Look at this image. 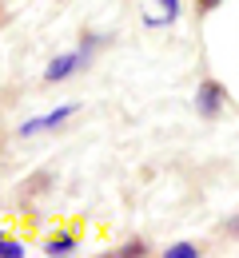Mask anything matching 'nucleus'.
Listing matches in <instances>:
<instances>
[{"instance_id":"obj_1","label":"nucleus","mask_w":239,"mask_h":258,"mask_svg":"<svg viewBox=\"0 0 239 258\" xmlns=\"http://www.w3.org/2000/svg\"><path fill=\"white\" fill-rule=\"evenodd\" d=\"M72 111H76V107H56V111H52V115H40V119H28V123H24V127H20V135H36V131H48V127H56V123H64V119H68Z\"/></svg>"},{"instance_id":"obj_2","label":"nucleus","mask_w":239,"mask_h":258,"mask_svg":"<svg viewBox=\"0 0 239 258\" xmlns=\"http://www.w3.org/2000/svg\"><path fill=\"white\" fill-rule=\"evenodd\" d=\"M76 68H80V56H76V52H72V56H56V60L48 64V72H44V80H48V84H56V80L72 76Z\"/></svg>"},{"instance_id":"obj_3","label":"nucleus","mask_w":239,"mask_h":258,"mask_svg":"<svg viewBox=\"0 0 239 258\" xmlns=\"http://www.w3.org/2000/svg\"><path fill=\"white\" fill-rule=\"evenodd\" d=\"M219 99H223V88L207 80L204 88H200V111H204V115H215V111H219Z\"/></svg>"},{"instance_id":"obj_4","label":"nucleus","mask_w":239,"mask_h":258,"mask_svg":"<svg viewBox=\"0 0 239 258\" xmlns=\"http://www.w3.org/2000/svg\"><path fill=\"white\" fill-rule=\"evenodd\" d=\"M72 246H76V238H52V242H48V254H72Z\"/></svg>"},{"instance_id":"obj_5","label":"nucleus","mask_w":239,"mask_h":258,"mask_svg":"<svg viewBox=\"0 0 239 258\" xmlns=\"http://www.w3.org/2000/svg\"><path fill=\"white\" fill-rule=\"evenodd\" d=\"M0 258H24V246L12 238H0Z\"/></svg>"},{"instance_id":"obj_6","label":"nucleus","mask_w":239,"mask_h":258,"mask_svg":"<svg viewBox=\"0 0 239 258\" xmlns=\"http://www.w3.org/2000/svg\"><path fill=\"white\" fill-rule=\"evenodd\" d=\"M175 12H179V4H175V0H160V24L175 20Z\"/></svg>"},{"instance_id":"obj_7","label":"nucleus","mask_w":239,"mask_h":258,"mask_svg":"<svg viewBox=\"0 0 239 258\" xmlns=\"http://www.w3.org/2000/svg\"><path fill=\"white\" fill-rule=\"evenodd\" d=\"M168 258H196V246L192 242H179V246H171Z\"/></svg>"},{"instance_id":"obj_8","label":"nucleus","mask_w":239,"mask_h":258,"mask_svg":"<svg viewBox=\"0 0 239 258\" xmlns=\"http://www.w3.org/2000/svg\"><path fill=\"white\" fill-rule=\"evenodd\" d=\"M215 4H219V0H204V8H215Z\"/></svg>"}]
</instances>
